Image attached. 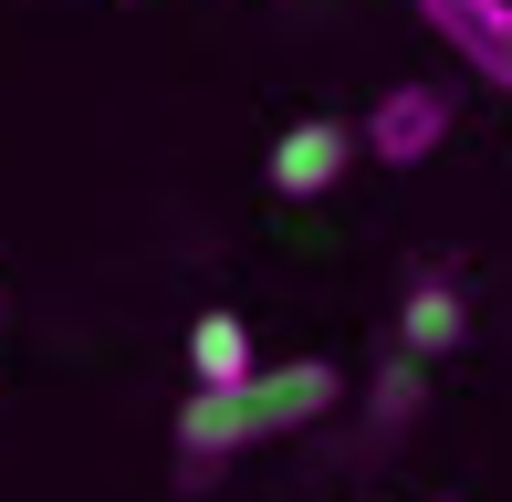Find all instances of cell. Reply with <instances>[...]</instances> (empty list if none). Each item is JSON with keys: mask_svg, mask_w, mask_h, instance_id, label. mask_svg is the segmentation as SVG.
<instances>
[{"mask_svg": "<svg viewBox=\"0 0 512 502\" xmlns=\"http://www.w3.org/2000/svg\"><path fill=\"white\" fill-rule=\"evenodd\" d=\"M356 147H366V136H356V126H335V116L283 126V136H272V189H283V199H324L345 168H356Z\"/></svg>", "mask_w": 512, "mask_h": 502, "instance_id": "cell-4", "label": "cell"}, {"mask_svg": "<svg viewBox=\"0 0 512 502\" xmlns=\"http://www.w3.org/2000/svg\"><path fill=\"white\" fill-rule=\"evenodd\" d=\"M418 21H429V32L450 42L481 84H502V95H512V0H418Z\"/></svg>", "mask_w": 512, "mask_h": 502, "instance_id": "cell-3", "label": "cell"}, {"mask_svg": "<svg viewBox=\"0 0 512 502\" xmlns=\"http://www.w3.org/2000/svg\"><path fill=\"white\" fill-rule=\"evenodd\" d=\"M189 367H199V387H251V377H262V346H251V325L230 304H209L189 325Z\"/></svg>", "mask_w": 512, "mask_h": 502, "instance_id": "cell-6", "label": "cell"}, {"mask_svg": "<svg viewBox=\"0 0 512 502\" xmlns=\"http://www.w3.org/2000/svg\"><path fill=\"white\" fill-rule=\"evenodd\" d=\"M460 335H471V304H460V272H450V262L408 272V293H398V346H408V356H450Z\"/></svg>", "mask_w": 512, "mask_h": 502, "instance_id": "cell-5", "label": "cell"}, {"mask_svg": "<svg viewBox=\"0 0 512 502\" xmlns=\"http://www.w3.org/2000/svg\"><path fill=\"white\" fill-rule=\"evenodd\" d=\"M335 398H345V377L324 367V356L262 367L251 387H199V398L178 408V461H189V471H209V461H230V450H262V440H283V429L324 419Z\"/></svg>", "mask_w": 512, "mask_h": 502, "instance_id": "cell-1", "label": "cell"}, {"mask_svg": "<svg viewBox=\"0 0 512 502\" xmlns=\"http://www.w3.org/2000/svg\"><path fill=\"white\" fill-rule=\"evenodd\" d=\"M356 136H366V157H377V168H418V157L450 136V95H439V84H387V95L366 105Z\"/></svg>", "mask_w": 512, "mask_h": 502, "instance_id": "cell-2", "label": "cell"}]
</instances>
